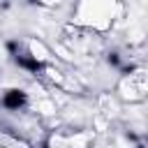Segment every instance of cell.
Returning <instances> with one entry per match:
<instances>
[{
  "instance_id": "obj_7",
  "label": "cell",
  "mask_w": 148,
  "mask_h": 148,
  "mask_svg": "<svg viewBox=\"0 0 148 148\" xmlns=\"http://www.w3.org/2000/svg\"><path fill=\"white\" fill-rule=\"evenodd\" d=\"M2 148H32V146H30V143H28L25 139H21V136L12 134V136H9V141H7V143H5Z\"/></svg>"
},
{
  "instance_id": "obj_8",
  "label": "cell",
  "mask_w": 148,
  "mask_h": 148,
  "mask_svg": "<svg viewBox=\"0 0 148 148\" xmlns=\"http://www.w3.org/2000/svg\"><path fill=\"white\" fill-rule=\"evenodd\" d=\"M9 136H12V132H9V130H5V127L0 125V148H2V146L9 141Z\"/></svg>"
},
{
  "instance_id": "obj_4",
  "label": "cell",
  "mask_w": 148,
  "mask_h": 148,
  "mask_svg": "<svg viewBox=\"0 0 148 148\" xmlns=\"http://www.w3.org/2000/svg\"><path fill=\"white\" fill-rule=\"evenodd\" d=\"M67 143H69V148H92L95 132L92 130H74V132H67Z\"/></svg>"
},
{
  "instance_id": "obj_6",
  "label": "cell",
  "mask_w": 148,
  "mask_h": 148,
  "mask_svg": "<svg viewBox=\"0 0 148 148\" xmlns=\"http://www.w3.org/2000/svg\"><path fill=\"white\" fill-rule=\"evenodd\" d=\"M44 148H69V143H67V132H60V130L49 132L46 139H44Z\"/></svg>"
},
{
  "instance_id": "obj_1",
  "label": "cell",
  "mask_w": 148,
  "mask_h": 148,
  "mask_svg": "<svg viewBox=\"0 0 148 148\" xmlns=\"http://www.w3.org/2000/svg\"><path fill=\"white\" fill-rule=\"evenodd\" d=\"M123 7L118 2H109V0H86V2H79L74 7V18L72 23L86 32H92V35H102L106 30H111L118 12Z\"/></svg>"
},
{
  "instance_id": "obj_2",
  "label": "cell",
  "mask_w": 148,
  "mask_h": 148,
  "mask_svg": "<svg viewBox=\"0 0 148 148\" xmlns=\"http://www.w3.org/2000/svg\"><path fill=\"white\" fill-rule=\"evenodd\" d=\"M148 95V74L143 67L127 69L116 83V97L125 104H141Z\"/></svg>"
},
{
  "instance_id": "obj_3",
  "label": "cell",
  "mask_w": 148,
  "mask_h": 148,
  "mask_svg": "<svg viewBox=\"0 0 148 148\" xmlns=\"http://www.w3.org/2000/svg\"><path fill=\"white\" fill-rule=\"evenodd\" d=\"M25 53H28V58H30L37 67H44V65L56 62V60H53V51H51L42 39H37V37L25 39Z\"/></svg>"
},
{
  "instance_id": "obj_5",
  "label": "cell",
  "mask_w": 148,
  "mask_h": 148,
  "mask_svg": "<svg viewBox=\"0 0 148 148\" xmlns=\"http://www.w3.org/2000/svg\"><path fill=\"white\" fill-rule=\"evenodd\" d=\"M2 104L7 106V109H12V111H18L23 104H25V92L23 90H7L5 92V97H2Z\"/></svg>"
}]
</instances>
